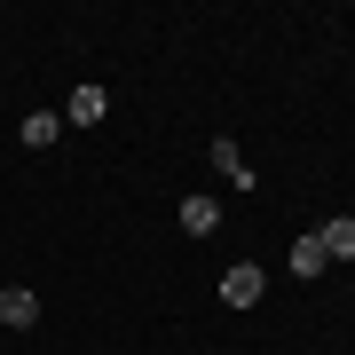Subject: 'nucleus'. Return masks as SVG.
Listing matches in <instances>:
<instances>
[{"label": "nucleus", "mask_w": 355, "mask_h": 355, "mask_svg": "<svg viewBox=\"0 0 355 355\" xmlns=\"http://www.w3.org/2000/svg\"><path fill=\"white\" fill-rule=\"evenodd\" d=\"M0 324H8V331H32L40 324V292L32 284H0Z\"/></svg>", "instance_id": "nucleus-1"}, {"label": "nucleus", "mask_w": 355, "mask_h": 355, "mask_svg": "<svg viewBox=\"0 0 355 355\" xmlns=\"http://www.w3.org/2000/svg\"><path fill=\"white\" fill-rule=\"evenodd\" d=\"M261 284H268V277H261L253 261H237V268H221V300H229V308H253V300H261Z\"/></svg>", "instance_id": "nucleus-2"}, {"label": "nucleus", "mask_w": 355, "mask_h": 355, "mask_svg": "<svg viewBox=\"0 0 355 355\" xmlns=\"http://www.w3.org/2000/svg\"><path fill=\"white\" fill-rule=\"evenodd\" d=\"M316 245H324V261H355V214H331L316 229Z\"/></svg>", "instance_id": "nucleus-3"}, {"label": "nucleus", "mask_w": 355, "mask_h": 355, "mask_svg": "<svg viewBox=\"0 0 355 355\" xmlns=\"http://www.w3.org/2000/svg\"><path fill=\"white\" fill-rule=\"evenodd\" d=\"M205 158L221 166V182H237V190H253V166H245V150H237L229 135H214V150H205Z\"/></svg>", "instance_id": "nucleus-4"}, {"label": "nucleus", "mask_w": 355, "mask_h": 355, "mask_svg": "<svg viewBox=\"0 0 355 355\" xmlns=\"http://www.w3.org/2000/svg\"><path fill=\"white\" fill-rule=\"evenodd\" d=\"M103 111H111V95H103V87H71V103H64L71 127H103Z\"/></svg>", "instance_id": "nucleus-5"}, {"label": "nucleus", "mask_w": 355, "mask_h": 355, "mask_svg": "<svg viewBox=\"0 0 355 355\" xmlns=\"http://www.w3.org/2000/svg\"><path fill=\"white\" fill-rule=\"evenodd\" d=\"M182 229H190V237H214V229H221V205L214 198H182Z\"/></svg>", "instance_id": "nucleus-6"}, {"label": "nucleus", "mask_w": 355, "mask_h": 355, "mask_svg": "<svg viewBox=\"0 0 355 355\" xmlns=\"http://www.w3.org/2000/svg\"><path fill=\"white\" fill-rule=\"evenodd\" d=\"M324 268H331V261H324V245H316V237H300V245H292V277H308V284H316Z\"/></svg>", "instance_id": "nucleus-7"}, {"label": "nucleus", "mask_w": 355, "mask_h": 355, "mask_svg": "<svg viewBox=\"0 0 355 355\" xmlns=\"http://www.w3.org/2000/svg\"><path fill=\"white\" fill-rule=\"evenodd\" d=\"M55 135H64V119H55V111H32V119H24V150H48Z\"/></svg>", "instance_id": "nucleus-8"}]
</instances>
